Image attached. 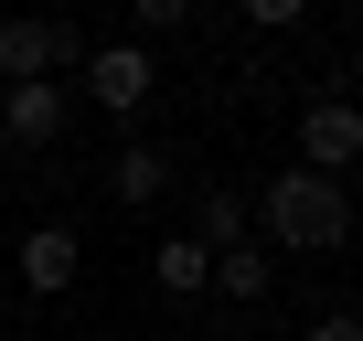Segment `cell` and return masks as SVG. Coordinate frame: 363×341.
Returning a JSON list of instances; mask_svg holds the SVG:
<instances>
[{"label": "cell", "instance_id": "cell-6", "mask_svg": "<svg viewBox=\"0 0 363 341\" xmlns=\"http://www.w3.org/2000/svg\"><path fill=\"white\" fill-rule=\"evenodd\" d=\"M11 267H22V288H33V299H65V288H75V267H86V245H75V224H33V235L11 245Z\"/></svg>", "mask_w": 363, "mask_h": 341}, {"label": "cell", "instance_id": "cell-12", "mask_svg": "<svg viewBox=\"0 0 363 341\" xmlns=\"http://www.w3.org/2000/svg\"><path fill=\"white\" fill-rule=\"evenodd\" d=\"M128 11H139V33H182V22H193V0H128Z\"/></svg>", "mask_w": 363, "mask_h": 341}, {"label": "cell", "instance_id": "cell-7", "mask_svg": "<svg viewBox=\"0 0 363 341\" xmlns=\"http://www.w3.org/2000/svg\"><path fill=\"white\" fill-rule=\"evenodd\" d=\"M246 235H257V203H246L235 182H214V192L193 203V245H203V256H225V245H246Z\"/></svg>", "mask_w": 363, "mask_h": 341}, {"label": "cell", "instance_id": "cell-10", "mask_svg": "<svg viewBox=\"0 0 363 341\" xmlns=\"http://www.w3.org/2000/svg\"><path fill=\"white\" fill-rule=\"evenodd\" d=\"M214 288H225L235 309H257V299L278 288V256H267V245H225V256H214Z\"/></svg>", "mask_w": 363, "mask_h": 341}, {"label": "cell", "instance_id": "cell-5", "mask_svg": "<svg viewBox=\"0 0 363 341\" xmlns=\"http://www.w3.org/2000/svg\"><path fill=\"white\" fill-rule=\"evenodd\" d=\"M65 117H75L65 86H0V139H11V149H54Z\"/></svg>", "mask_w": 363, "mask_h": 341}, {"label": "cell", "instance_id": "cell-8", "mask_svg": "<svg viewBox=\"0 0 363 341\" xmlns=\"http://www.w3.org/2000/svg\"><path fill=\"white\" fill-rule=\"evenodd\" d=\"M107 192H118L128 214H139V203H160V192H171V160H160L150 139H128V149L107 160Z\"/></svg>", "mask_w": 363, "mask_h": 341}, {"label": "cell", "instance_id": "cell-9", "mask_svg": "<svg viewBox=\"0 0 363 341\" xmlns=\"http://www.w3.org/2000/svg\"><path fill=\"white\" fill-rule=\"evenodd\" d=\"M150 277H160V299H203V288H214V256H203L193 235H160V245H150Z\"/></svg>", "mask_w": 363, "mask_h": 341}, {"label": "cell", "instance_id": "cell-3", "mask_svg": "<svg viewBox=\"0 0 363 341\" xmlns=\"http://www.w3.org/2000/svg\"><path fill=\"white\" fill-rule=\"evenodd\" d=\"M75 75H86V107H107V117H139L160 96V54L150 43H96Z\"/></svg>", "mask_w": 363, "mask_h": 341}, {"label": "cell", "instance_id": "cell-11", "mask_svg": "<svg viewBox=\"0 0 363 341\" xmlns=\"http://www.w3.org/2000/svg\"><path fill=\"white\" fill-rule=\"evenodd\" d=\"M246 22H257V33H299V22H310V0H246Z\"/></svg>", "mask_w": 363, "mask_h": 341}, {"label": "cell", "instance_id": "cell-13", "mask_svg": "<svg viewBox=\"0 0 363 341\" xmlns=\"http://www.w3.org/2000/svg\"><path fill=\"white\" fill-rule=\"evenodd\" d=\"M299 341H363V320H352V309H320V320H310Z\"/></svg>", "mask_w": 363, "mask_h": 341}, {"label": "cell", "instance_id": "cell-4", "mask_svg": "<svg viewBox=\"0 0 363 341\" xmlns=\"http://www.w3.org/2000/svg\"><path fill=\"white\" fill-rule=\"evenodd\" d=\"M352 160H363V107L352 96H310L299 107V170H331L342 182Z\"/></svg>", "mask_w": 363, "mask_h": 341}, {"label": "cell", "instance_id": "cell-1", "mask_svg": "<svg viewBox=\"0 0 363 341\" xmlns=\"http://www.w3.org/2000/svg\"><path fill=\"white\" fill-rule=\"evenodd\" d=\"M257 224H267V256H331L352 235V203H342L331 170H278L257 192Z\"/></svg>", "mask_w": 363, "mask_h": 341}, {"label": "cell", "instance_id": "cell-2", "mask_svg": "<svg viewBox=\"0 0 363 341\" xmlns=\"http://www.w3.org/2000/svg\"><path fill=\"white\" fill-rule=\"evenodd\" d=\"M86 64V33L65 11H11L0 22V86H65Z\"/></svg>", "mask_w": 363, "mask_h": 341}]
</instances>
